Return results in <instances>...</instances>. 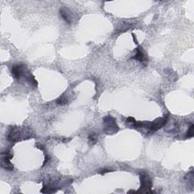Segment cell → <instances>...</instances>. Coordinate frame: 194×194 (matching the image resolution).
I'll list each match as a JSON object with an SVG mask.
<instances>
[{
	"mask_svg": "<svg viewBox=\"0 0 194 194\" xmlns=\"http://www.w3.org/2000/svg\"><path fill=\"white\" fill-rule=\"evenodd\" d=\"M168 115L162 118H156L155 121H141L140 123V128L149 129L151 131H156L162 127H163L168 122Z\"/></svg>",
	"mask_w": 194,
	"mask_h": 194,
	"instance_id": "1",
	"label": "cell"
},
{
	"mask_svg": "<svg viewBox=\"0 0 194 194\" xmlns=\"http://www.w3.org/2000/svg\"><path fill=\"white\" fill-rule=\"evenodd\" d=\"M104 131L106 134H114L119 130L116 119L111 115H107L103 118Z\"/></svg>",
	"mask_w": 194,
	"mask_h": 194,
	"instance_id": "2",
	"label": "cell"
},
{
	"mask_svg": "<svg viewBox=\"0 0 194 194\" xmlns=\"http://www.w3.org/2000/svg\"><path fill=\"white\" fill-rule=\"evenodd\" d=\"M140 189L138 190L140 193H154L153 191H150L152 188V181L150 178L146 173H141L140 174Z\"/></svg>",
	"mask_w": 194,
	"mask_h": 194,
	"instance_id": "3",
	"label": "cell"
},
{
	"mask_svg": "<svg viewBox=\"0 0 194 194\" xmlns=\"http://www.w3.org/2000/svg\"><path fill=\"white\" fill-rule=\"evenodd\" d=\"M24 133V129H20L18 127H12L8 134V140L11 142L19 141L24 137V134H23Z\"/></svg>",
	"mask_w": 194,
	"mask_h": 194,
	"instance_id": "4",
	"label": "cell"
},
{
	"mask_svg": "<svg viewBox=\"0 0 194 194\" xmlns=\"http://www.w3.org/2000/svg\"><path fill=\"white\" fill-rule=\"evenodd\" d=\"M13 158V154L11 153L9 151L2 152L1 154V165L2 168H5L8 171H12L14 169V166L11 163L10 160Z\"/></svg>",
	"mask_w": 194,
	"mask_h": 194,
	"instance_id": "5",
	"label": "cell"
},
{
	"mask_svg": "<svg viewBox=\"0 0 194 194\" xmlns=\"http://www.w3.org/2000/svg\"><path fill=\"white\" fill-rule=\"evenodd\" d=\"M25 66L23 64H15L12 68V74L14 78L17 80H19L21 77L24 76L25 73Z\"/></svg>",
	"mask_w": 194,
	"mask_h": 194,
	"instance_id": "6",
	"label": "cell"
},
{
	"mask_svg": "<svg viewBox=\"0 0 194 194\" xmlns=\"http://www.w3.org/2000/svg\"><path fill=\"white\" fill-rule=\"evenodd\" d=\"M132 59L137 60V61H140L141 63H143L144 64H146L147 62V58H146V54L143 53V50L141 46H139L137 49L136 55L132 58Z\"/></svg>",
	"mask_w": 194,
	"mask_h": 194,
	"instance_id": "7",
	"label": "cell"
},
{
	"mask_svg": "<svg viewBox=\"0 0 194 194\" xmlns=\"http://www.w3.org/2000/svg\"><path fill=\"white\" fill-rule=\"evenodd\" d=\"M59 13L61 18H63V20H64L66 23L69 24L71 23V16L70 15H69L68 10H66L65 9H60Z\"/></svg>",
	"mask_w": 194,
	"mask_h": 194,
	"instance_id": "8",
	"label": "cell"
},
{
	"mask_svg": "<svg viewBox=\"0 0 194 194\" xmlns=\"http://www.w3.org/2000/svg\"><path fill=\"white\" fill-rule=\"evenodd\" d=\"M88 140H89V144L90 145V146H93V145L96 144V143H97V140H98L97 134L90 133V134L89 137H88Z\"/></svg>",
	"mask_w": 194,
	"mask_h": 194,
	"instance_id": "9",
	"label": "cell"
},
{
	"mask_svg": "<svg viewBox=\"0 0 194 194\" xmlns=\"http://www.w3.org/2000/svg\"><path fill=\"white\" fill-rule=\"evenodd\" d=\"M68 101L67 97H64V95L61 96V97H58V99H56V103L60 105H66V104H68Z\"/></svg>",
	"mask_w": 194,
	"mask_h": 194,
	"instance_id": "10",
	"label": "cell"
},
{
	"mask_svg": "<svg viewBox=\"0 0 194 194\" xmlns=\"http://www.w3.org/2000/svg\"><path fill=\"white\" fill-rule=\"evenodd\" d=\"M193 136H194V125L193 124H191L190 127H189L188 130H187L186 137H187V138H192Z\"/></svg>",
	"mask_w": 194,
	"mask_h": 194,
	"instance_id": "11",
	"label": "cell"
},
{
	"mask_svg": "<svg viewBox=\"0 0 194 194\" xmlns=\"http://www.w3.org/2000/svg\"><path fill=\"white\" fill-rule=\"evenodd\" d=\"M36 147L38 148V149H40V150H42V151L45 150V146H44V145L41 144V143H37V144H36Z\"/></svg>",
	"mask_w": 194,
	"mask_h": 194,
	"instance_id": "12",
	"label": "cell"
},
{
	"mask_svg": "<svg viewBox=\"0 0 194 194\" xmlns=\"http://www.w3.org/2000/svg\"><path fill=\"white\" fill-rule=\"evenodd\" d=\"M49 159H50V158H49V156H45V160H44V162H43V165H42V167H43V166H45L46 165V163H48L49 162Z\"/></svg>",
	"mask_w": 194,
	"mask_h": 194,
	"instance_id": "13",
	"label": "cell"
},
{
	"mask_svg": "<svg viewBox=\"0 0 194 194\" xmlns=\"http://www.w3.org/2000/svg\"><path fill=\"white\" fill-rule=\"evenodd\" d=\"M101 171H99V173L100 174H102V175L105 174V173H108V172H110V171H112L111 170H108V169H102Z\"/></svg>",
	"mask_w": 194,
	"mask_h": 194,
	"instance_id": "14",
	"label": "cell"
},
{
	"mask_svg": "<svg viewBox=\"0 0 194 194\" xmlns=\"http://www.w3.org/2000/svg\"><path fill=\"white\" fill-rule=\"evenodd\" d=\"M132 36H133V39H134V42L135 43H137V38H136V36H135V34H132Z\"/></svg>",
	"mask_w": 194,
	"mask_h": 194,
	"instance_id": "15",
	"label": "cell"
}]
</instances>
